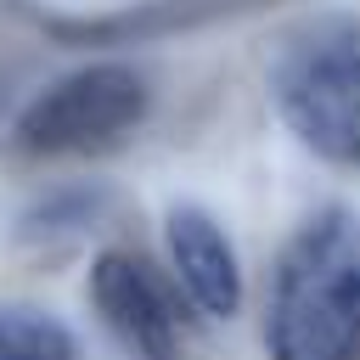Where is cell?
<instances>
[{
    "mask_svg": "<svg viewBox=\"0 0 360 360\" xmlns=\"http://www.w3.org/2000/svg\"><path fill=\"white\" fill-rule=\"evenodd\" d=\"M264 349L270 360H360V214L321 208L281 248Z\"/></svg>",
    "mask_w": 360,
    "mask_h": 360,
    "instance_id": "1",
    "label": "cell"
},
{
    "mask_svg": "<svg viewBox=\"0 0 360 360\" xmlns=\"http://www.w3.org/2000/svg\"><path fill=\"white\" fill-rule=\"evenodd\" d=\"M264 0H141L129 11H107V17H56L39 11V28L68 39V45H129V39H163L180 28H202L214 17H236L253 11Z\"/></svg>",
    "mask_w": 360,
    "mask_h": 360,
    "instance_id": "6",
    "label": "cell"
},
{
    "mask_svg": "<svg viewBox=\"0 0 360 360\" xmlns=\"http://www.w3.org/2000/svg\"><path fill=\"white\" fill-rule=\"evenodd\" d=\"M90 304L101 315V326L118 338V349L129 360H180L186 354V332H180V304L169 292V281L124 248L96 253L90 264Z\"/></svg>",
    "mask_w": 360,
    "mask_h": 360,
    "instance_id": "4",
    "label": "cell"
},
{
    "mask_svg": "<svg viewBox=\"0 0 360 360\" xmlns=\"http://www.w3.org/2000/svg\"><path fill=\"white\" fill-rule=\"evenodd\" d=\"M281 124L326 163L360 174V22H315L270 68Z\"/></svg>",
    "mask_w": 360,
    "mask_h": 360,
    "instance_id": "2",
    "label": "cell"
},
{
    "mask_svg": "<svg viewBox=\"0 0 360 360\" xmlns=\"http://www.w3.org/2000/svg\"><path fill=\"white\" fill-rule=\"evenodd\" d=\"M146 107H152V90L129 62H90L45 84L17 112L11 141L34 158H79V152H101L135 135Z\"/></svg>",
    "mask_w": 360,
    "mask_h": 360,
    "instance_id": "3",
    "label": "cell"
},
{
    "mask_svg": "<svg viewBox=\"0 0 360 360\" xmlns=\"http://www.w3.org/2000/svg\"><path fill=\"white\" fill-rule=\"evenodd\" d=\"M163 242H169L174 287L202 315L231 321L242 309V264H236V248H231L225 225L197 202H174L169 219H163Z\"/></svg>",
    "mask_w": 360,
    "mask_h": 360,
    "instance_id": "5",
    "label": "cell"
},
{
    "mask_svg": "<svg viewBox=\"0 0 360 360\" xmlns=\"http://www.w3.org/2000/svg\"><path fill=\"white\" fill-rule=\"evenodd\" d=\"M0 360H73V332L28 304L0 309Z\"/></svg>",
    "mask_w": 360,
    "mask_h": 360,
    "instance_id": "7",
    "label": "cell"
}]
</instances>
